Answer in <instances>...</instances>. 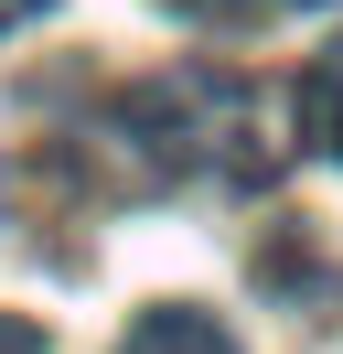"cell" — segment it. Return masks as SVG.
<instances>
[{"label": "cell", "mask_w": 343, "mask_h": 354, "mask_svg": "<svg viewBox=\"0 0 343 354\" xmlns=\"http://www.w3.org/2000/svg\"><path fill=\"white\" fill-rule=\"evenodd\" d=\"M172 11H214V22H247V0H172Z\"/></svg>", "instance_id": "5"}, {"label": "cell", "mask_w": 343, "mask_h": 354, "mask_svg": "<svg viewBox=\"0 0 343 354\" xmlns=\"http://www.w3.org/2000/svg\"><path fill=\"white\" fill-rule=\"evenodd\" d=\"M311 129H322V151L343 161V44L311 65Z\"/></svg>", "instance_id": "3"}, {"label": "cell", "mask_w": 343, "mask_h": 354, "mask_svg": "<svg viewBox=\"0 0 343 354\" xmlns=\"http://www.w3.org/2000/svg\"><path fill=\"white\" fill-rule=\"evenodd\" d=\"M129 129H140L172 172H214V183H279L290 172V140H300L279 86H257V75H204V65L140 86Z\"/></svg>", "instance_id": "1"}, {"label": "cell", "mask_w": 343, "mask_h": 354, "mask_svg": "<svg viewBox=\"0 0 343 354\" xmlns=\"http://www.w3.org/2000/svg\"><path fill=\"white\" fill-rule=\"evenodd\" d=\"M33 11H54V0H0V32H21Z\"/></svg>", "instance_id": "6"}, {"label": "cell", "mask_w": 343, "mask_h": 354, "mask_svg": "<svg viewBox=\"0 0 343 354\" xmlns=\"http://www.w3.org/2000/svg\"><path fill=\"white\" fill-rule=\"evenodd\" d=\"M0 354H43V333H33V322H11V311H0Z\"/></svg>", "instance_id": "4"}, {"label": "cell", "mask_w": 343, "mask_h": 354, "mask_svg": "<svg viewBox=\"0 0 343 354\" xmlns=\"http://www.w3.org/2000/svg\"><path fill=\"white\" fill-rule=\"evenodd\" d=\"M118 354H236V333L214 322L204 301H150L140 322H129V344Z\"/></svg>", "instance_id": "2"}]
</instances>
